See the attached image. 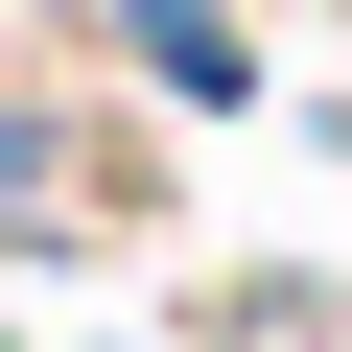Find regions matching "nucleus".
Listing matches in <instances>:
<instances>
[{
  "instance_id": "nucleus-1",
  "label": "nucleus",
  "mask_w": 352,
  "mask_h": 352,
  "mask_svg": "<svg viewBox=\"0 0 352 352\" xmlns=\"http://www.w3.org/2000/svg\"><path fill=\"white\" fill-rule=\"evenodd\" d=\"M94 24H118V47H141V71H164V94H212V118H235V94H258V47H235V24H212V0H94Z\"/></svg>"
}]
</instances>
